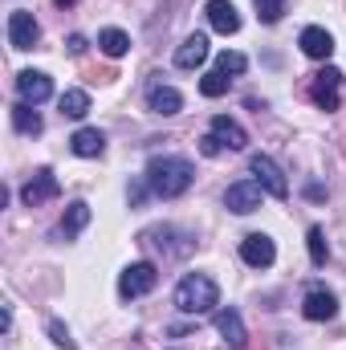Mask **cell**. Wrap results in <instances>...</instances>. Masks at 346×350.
Returning a JSON list of instances; mask_svg holds the SVG:
<instances>
[{
    "label": "cell",
    "mask_w": 346,
    "mask_h": 350,
    "mask_svg": "<svg viewBox=\"0 0 346 350\" xmlns=\"http://www.w3.org/2000/svg\"><path fill=\"white\" fill-rule=\"evenodd\" d=\"M216 330L224 334V342L232 350H245V338H249V334H245V322H241L237 310H220V314H216Z\"/></svg>",
    "instance_id": "e0dca14e"
},
{
    "label": "cell",
    "mask_w": 346,
    "mask_h": 350,
    "mask_svg": "<svg viewBox=\"0 0 346 350\" xmlns=\"http://www.w3.org/2000/svg\"><path fill=\"white\" fill-rule=\"evenodd\" d=\"M200 151H204V155H220V151H224V143H220V139H216V135L208 131V135L200 139Z\"/></svg>",
    "instance_id": "83f0119b"
},
{
    "label": "cell",
    "mask_w": 346,
    "mask_h": 350,
    "mask_svg": "<svg viewBox=\"0 0 346 350\" xmlns=\"http://www.w3.org/2000/svg\"><path fill=\"white\" fill-rule=\"evenodd\" d=\"M86 110H90L86 90H66V94H62V114H66V118H86Z\"/></svg>",
    "instance_id": "7402d4cb"
},
{
    "label": "cell",
    "mask_w": 346,
    "mask_h": 350,
    "mask_svg": "<svg viewBox=\"0 0 346 350\" xmlns=\"http://www.w3.org/2000/svg\"><path fill=\"white\" fill-rule=\"evenodd\" d=\"M297 45H302V53H306V57H314V62H330V53H334V37H330L326 29H318V25L302 29Z\"/></svg>",
    "instance_id": "8fae6325"
},
{
    "label": "cell",
    "mask_w": 346,
    "mask_h": 350,
    "mask_svg": "<svg viewBox=\"0 0 346 350\" xmlns=\"http://www.w3.org/2000/svg\"><path fill=\"white\" fill-rule=\"evenodd\" d=\"M191 179H196V167H191V159H183V155H159V159L147 163V187H151L155 196H163V200L183 196V191L191 187Z\"/></svg>",
    "instance_id": "6da1fadb"
},
{
    "label": "cell",
    "mask_w": 346,
    "mask_h": 350,
    "mask_svg": "<svg viewBox=\"0 0 346 350\" xmlns=\"http://www.w3.org/2000/svg\"><path fill=\"white\" fill-rule=\"evenodd\" d=\"M66 49H70L74 57H78V53H86V37H82V33H74V37L66 41Z\"/></svg>",
    "instance_id": "f1b7e54d"
},
{
    "label": "cell",
    "mask_w": 346,
    "mask_h": 350,
    "mask_svg": "<svg viewBox=\"0 0 346 350\" xmlns=\"http://www.w3.org/2000/svg\"><path fill=\"white\" fill-rule=\"evenodd\" d=\"M53 4H57V8H66V4H74V0H53Z\"/></svg>",
    "instance_id": "f546056e"
},
{
    "label": "cell",
    "mask_w": 346,
    "mask_h": 350,
    "mask_svg": "<svg viewBox=\"0 0 346 350\" xmlns=\"http://www.w3.org/2000/svg\"><path fill=\"white\" fill-rule=\"evenodd\" d=\"M155 281H159V269L151 261H139V265H127L122 269V277H118V297H143V293H151L155 289Z\"/></svg>",
    "instance_id": "277c9868"
},
{
    "label": "cell",
    "mask_w": 346,
    "mask_h": 350,
    "mask_svg": "<svg viewBox=\"0 0 346 350\" xmlns=\"http://www.w3.org/2000/svg\"><path fill=\"white\" fill-rule=\"evenodd\" d=\"M12 126H16L21 135H41V114H37L29 102H21V106H12Z\"/></svg>",
    "instance_id": "44dd1931"
},
{
    "label": "cell",
    "mask_w": 346,
    "mask_h": 350,
    "mask_svg": "<svg viewBox=\"0 0 346 350\" xmlns=\"http://www.w3.org/2000/svg\"><path fill=\"white\" fill-rule=\"evenodd\" d=\"M216 301H220V289H216V281L208 273H187L175 285V306L183 314H208Z\"/></svg>",
    "instance_id": "7a4b0ae2"
},
{
    "label": "cell",
    "mask_w": 346,
    "mask_h": 350,
    "mask_svg": "<svg viewBox=\"0 0 346 350\" xmlns=\"http://www.w3.org/2000/svg\"><path fill=\"white\" fill-rule=\"evenodd\" d=\"M249 167H253L257 183L269 191V196H277V200H285V196H289V183H285V175H281V167H277L269 155H253V159H249Z\"/></svg>",
    "instance_id": "52a82bcc"
},
{
    "label": "cell",
    "mask_w": 346,
    "mask_h": 350,
    "mask_svg": "<svg viewBox=\"0 0 346 350\" xmlns=\"http://www.w3.org/2000/svg\"><path fill=\"white\" fill-rule=\"evenodd\" d=\"M98 49H102L106 57H122V53L131 49V37H127L122 29H102V33H98Z\"/></svg>",
    "instance_id": "ffe728a7"
},
{
    "label": "cell",
    "mask_w": 346,
    "mask_h": 350,
    "mask_svg": "<svg viewBox=\"0 0 346 350\" xmlns=\"http://www.w3.org/2000/svg\"><path fill=\"white\" fill-rule=\"evenodd\" d=\"M241 261L253 265V269H269V265L277 261V245L265 232H253V237L241 241Z\"/></svg>",
    "instance_id": "9c48e42d"
},
{
    "label": "cell",
    "mask_w": 346,
    "mask_h": 350,
    "mask_svg": "<svg viewBox=\"0 0 346 350\" xmlns=\"http://www.w3.org/2000/svg\"><path fill=\"white\" fill-rule=\"evenodd\" d=\"M208 62V37L204 33H191L179 49H175V66L179 70H196V66H204Z\"/></svg>",
    "instance_id": "4fadbf2b"
},
{
    "label": "cell",
    "mask_w": 346,
    "mask_h": 350,
    "mask_svg": "<svg viewBox=\"0 0 346 350\" xmlns=\"http://www.w3.org/2000/svg\"><path fill=\"white\" fill-rule=\"evenodd\" d=\"M204 12H208L212 29H216V33H224V37L241 29V12H237V4H232V0H208V8H204Z\"/></svg>",
    "instance_id": "7c38bea8"
},
{
    "label": "cell",
    "mask_w": 346,
    "mask_h": 350,
    "mask_svg": "<svg viewBox=\"0 0 346 350\" xmlns=\"http://www.w3.org/2000/svg\"><path fill=\"white\" fill-rule=\"evenodd\" d=\"M16 94H21V102L41 106V102L53 94V82H49V74H41V70H25V74H16Z\"/></svg>",
    "instance_id": "ba28073f"
},
{
    "label": "cell",
    "mask_w": 346,
    "mask_h": 350,
    "mask_svg": "<svg viewBox=\"0 0 346 350\" xmlns=\"http://www.w3.org/2000/svg\"><path fill=\"white\" fill-rule=\"evenodd\" d=\"M70 151H74L78 159H98V155L106 151V135L94 131V126H82V131L70 139Z\"/></svg>",
    "instance_id": "2e32d148"
},
{
    "label": "cell",
    "mask_w": 346,
    "mask_h": 350,
    "mask_svg": "<svg viewBox=\"0 0 346 350\" xmlns=\"http://www.w3.org/2000/svg\"><path fill=\"white\" fill-rule=\"evenodd\" d=\"M216 70H220L224 78H228V74L237 78V74H245V70H249V57H245V53H237V49H224V53L216 57Z\"/></svg>",
    "instance_id": "603a6c76"
},
{
    "label": "cell",
    "mask_w": 346,
    "mask_h": 350,
    "mask_svg": "<svg viewBox=\"0 0 346 350\" xmlns=\"http://www.w3.org/2000/svg\"><path fill=\"white\" fill-rule=\"evenodd\" d=\"M57 191H62V187H57V175L49 172V167H41V172L21 187V200H25L29 208H37V204H45V200H53Z\"/></svg>",
    "instance_id": "30bf717a"
},
{
    "label": "cell",
    "mask_w": 346,
    "mask_h": 350,
    "mask_svg": "<svg viewBox=\"0 0 346 350\" xmlns=\"http://www.w3.org/2000/svg\"><path fill=\"white\" fill-rule=\"evenodd\" d=\"M253 4H257V16L265 25H277L281 12H285V0H253Z\"/></svg>",
    "instance_id": "d4e9b609"
},
{
    "label": "cell",
    "mask_w": 346,
    "mask_h": 350,
    "mask_svg": "<svg viewBox=\"0 0 346 350\" xmlns=\"http://www.w3.org/2000/svg\"><path fill=\"white\" fill-rule=\"evenodd\" d=\"M302 314H306L310 322H330V318L338 314V301H334V293H326V289H310Z\"/></svg>",
    "instance_id": "9a60e30c"
},
{
    "label": "cell",
    "mask_w": 346,
    "mask_h": 350,
    "mask_svg": "<svg viewBox=\"0 0 346 350\" xmlns=\"http://www.w3.org/2000/svg\"><path fill=\"white\" fill-rule=\"evenodd\" d=\"M37 41H41V25H37V16L25 12V8H16V12L8 16V45H12V49H33Z\"/></svg>",
    "instance_id": "5b68a950"
},
{
    "label": "cell",
    "mask_w": 346,
    "mask_h": 350,
    "mask_svg": "<svg viewBox=\"0 0 346 350\" xmlns=\"http://www.w3.org/2000/svg\"><path fill=\"white\" fill-rule=\"evenodd\" d=\"M310 261L326 265V237H322V228H310Z\"/></svg>",
    "instance_id": "484cf974"
},
{
    "label": "cell",
    "mask_w": 346,
    "mask_h": 350,
    "mask_svg": "<svg viewBox=\"0 0 346 350\" xmlns=\"http://www.w3.org/2000/svg\"><path fill=\"white\" fill-rule=\"evenodd\" d=\"M86 224H90V204L74 200V204H70V212H66V216H62V224H57V237H62V241H74Z\"/></svg>",
    "instance_id": "ac0fdd59"
},
{
    "label": "cell",
    "mask_w": 346,
    "mask_h": 350,
    "mask_svg": "<svg viewBox=\"0 0 346 350\" xmlns=\"http://www.w3.org/2000/svg\"><path fill=\"white\" fill-rule=\"evenodd\" d=\"M49 334H53V342H57V347L74 350V338H70V330H66L62 322H49Z\"/></svg>",
    "instance_id": "4316f807"
},
{
    "label": "cell",
    "mask_w": 346,
    "mask_h": 350,
    "mask_svg": "<svg viewBox=\"0 0 346 350\" xmlns=\"http://www.w3.org/2000/svg\"><path fill=\"white\" fill-rule=\"evenodd\" d=\"M212 135H216V139H220L228 151H245V147H249V135H245V126H241V122H232L228 114H216V118H212Z\"/></svg>",
    "instance_id": "5bb4252c"
},
{
    "label": "cell",
    "mask_w": 346,
    "mask_h": 350,
    "mask_svg": "<svg viewBox=\"0 0 346 350\" xmlns=\"http://www.w3.org/2000/svg\"><path fill=\"white\" fill-rule=\"evenodd\" d=\"M310 102L318 110H338L343 106V70H334V66L318 70L310 78Z\"/></svg>",
    "instance_id": "3957f363"
},
{
    "label": "cell",
    "mask_w": 346,
    "mask_h": 350,
    "mask_svg": "<svg viewBox=\"0 0 346 350\" xmlns=\"http://www.w3.org/2000/svg\"><path fill=\"white\" fill-rule=\"evenodd\" d=\"M224 208H232L237 216L257 212L261 208V183L257 179H241V183H232V187L224 191Z\"/></svg>",
    "instance_id": "8992f818"
},
{
    "label": "cell",
    "mask_w": 346,
    "mask_h": 350,
    "mask_svg": "<svg viewBox=\"0 0 346 350\" xmlns=\"http://www.w3.org/2000/svg\"><path fill=\"white\" fill-rule=\"evenodd\" d=\"M147 106H151L155 114L168 118V114H179V110H183V94L172 90V86H155L151 94H147Z\"/></svg>",
    "instance_id": "d6986e66"
},
{
    "label": "cell",
    "mask_w": 346,
    "mask_h": 350,
    "mask_svg": "<svg viewBox=\"0 0 346 350\" xmlns=\"http://www.w3.org/2000/svg\"><path fill=\"white\" fill-rule=\"evenodd\" d=\"M228 82H232V78H224L220 70H212V74L200 78V94H204V98H220V94H228Z\"/></svg>",
    "instance_id": "cb8c5ba5"
}]
</instances>
